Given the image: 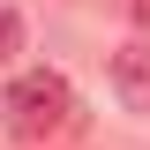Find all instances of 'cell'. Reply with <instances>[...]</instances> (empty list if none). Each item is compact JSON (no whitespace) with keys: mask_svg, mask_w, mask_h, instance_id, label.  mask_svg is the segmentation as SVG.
<instances>
[{"mask_svg":"<svg viewBox=\"0 0 150 150\" xmlns=\"http://www.w3.org/2000/svg\"><path fill=\"white\" fill-rule=\"evenodd\" d=\"M68 120H75V83L60 68H30L0 90V128L15 143H53V135H68Z\"/></svg>","mask_w":150,"mask_h":150,"instance_id":"cell-1","label":"cell"},{"mask_svg":"<svg viewBox=\"0 0 150 150\" xmlns=\"http://www.w3.org/2000/svg\"><path fill=\"white\" fill-rule=\"evenodd\" d=\"M112 90L128 112H150V30H135L120 53H112Z\"/></svg>","mask_w":150,"mask_h":150,"instance_id":"cell-2","label":"cell"},{"mask_svg":"<svg viewBox=\"0 0 150 150\" xmlns=\"http://www.w3.org/2000/svg\"><path fill=\"white\" fill-rule=\"evenodd\" d=\"M8 53H23V23L0 8V60H8Z\"/></svg>","mask_w":150,"mask_h":150,"instance_id":"cell-3","label":"cell"},{"mask_svg":"<svg viewBox=\"0 0 150 150\" xmlns=\"http://www.w3.org/2000/svg\"><path fill=\"white\" fill-rule=\"evenodd\" d=\"M135 23H143V30H150V0H135Z\"/></svg>","mask_w":150,"mask_h":150,"instance_id":"cell-4","label":"cell"}]
</instances>
